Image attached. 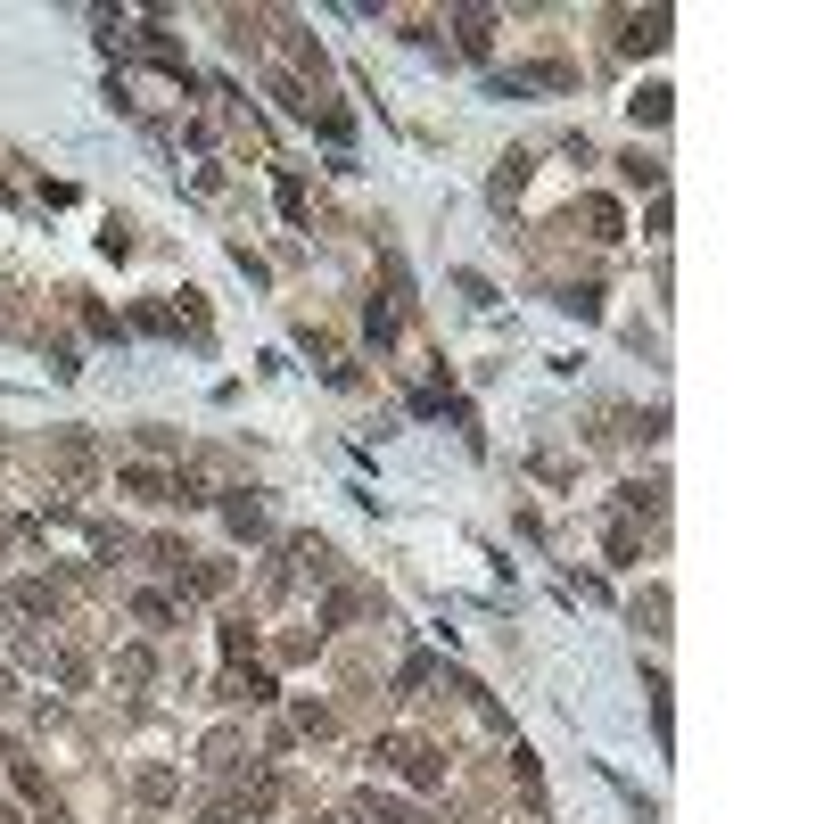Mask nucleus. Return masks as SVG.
I'll use <instances>...</instances> for the list:
<instances>
[{"label":"nucleus","mask_w":824,"mask_h":824,"mask_svg":"<svg viewBox=\"0 0 824 824\" xmlns=\"http://www.w3.org/2000/svg\"><path fill=\"white\" fill-rule=\"evenodd\" d=\"M223 511H231V528H239V536H256V528H264V511H256V503H248V495H231V503H223Z\"/></svg>","instance_id":"1"}]
</instances>
